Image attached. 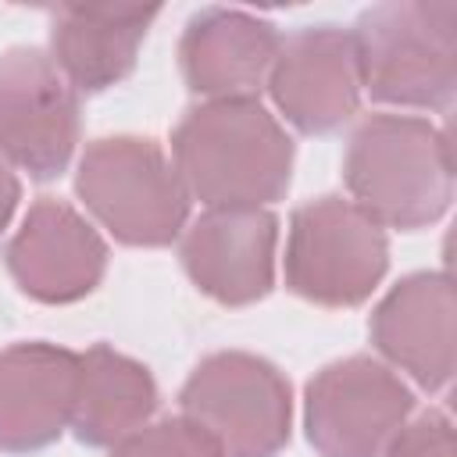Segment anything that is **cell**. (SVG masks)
I'll use <instances>...</instances> for the list:
<instances>
[{
  "mask_svg": "<svg viewBox=\"0 0 457 457\" xmlns=\"http://www.w3.org/2000/svg\"><path fill=\"white\" fill-rule=\"evenodd\" d=\"M157 411V382L136 357L96 343L79 353V386L71 407V436L82 446L111 450L143 428Z\"/></svg>",
  "mask_w": 457,
  "mask_h": 457,
  "instance_id": "16",
  "label": "cell"
},
{
  "mask_svg": "<svg viewBox=\"0 0 457 457\" xmlns=\"http://www.w3.org/2000/svg\"><path fill=\"white\" fill-rule=\"evenodd\" d=\"M343 182L375 225L400 232L428 228L453 204L446 132L414 114H368L346 139Z\"/></svg>",
  "mask_w": 457,
  "mask_h": 457,
  "instance_id": "2",
  "label": "cell"
},
{
  "mask_svg": "<svg viewBox=\"0 0 457 457\" xmlns=\"http://www.w3.org/2000/svg\"><path fill=\"white\" fill-rule=\"evenodd\" d=\"M361 89L393 107L446 111L457 89V4L389 0L353 25Z\"/></svg>",
  "mask_w": 457,
  "mask_h": 457,
  "instance_id": "3",
  "label": "cell"
},
{
  "mask_svg": "<svg viewBox=\"0 0 457 457\" xmlns=\"http://www.w3.org/2000/svg\"><path fill=\"white\" fill-rule=\"evenodd\" d=\"M389 271V239L353 200L314 196L289 214L286 289L314 307H361Z\"/></svg>",
  "mask_w": 457,
  "mask_h": 457,
  "instance_id": "5",
  "label": "cell"
},
{
  "mask_svg": "<svg viewBox=\"0 0 457 457\" xmlns=\"http://www.w3.org/2000/svg\"><path fill=\"white\" fill-rule=\"evenodd\" d=\"M296 146L261 100L193 104L171 132V164L207 211L268 207L293 182Z\"/></svg>",
  "mask_w": 457,
  "mask_h": 457,
  "instance_id": "1",
  "label": "cell"
},
{
  "mask_svg": "<svg viewBox=\"0 0 457 457\" xmlns=\"http://www.w3.org/2000/svg\"><path fill=\"white\" fill-rule=\"evenodd\" d=\"M79 93L39 46L0 54V150L36 182L68 171L79 146Z\"/></svg>",
  "mask_w": 457,
  "mask_h": 457,
  "instance_id": "8",
  "label": "cell"
},
{
  "mask_svg": "<svg viewBox=\"0 0 457 457\" xmlns=\"http://www.w3.org/2000/svg\"><path fill=\"white\" fill-rule=\"evenodd\" d=\"M79 353L46 339L0 350V453H39L71 425Z\"/></svg>",
  "mask_w": 457,
  "mask_h": 457,
  "instance_id": "13",
  "label": "cell"
},
{
  "mask_svg": "<svg viewBox=\"0 0 457 457\" xmlns=\"http://www.w3.org/2000/svg\"><path fill=\"white\" fill-rule=\"evenodd\" d=\"M14 286L36 303H75L107 271V243L68 200L39 196L4 246Z\"/></svg>",
  "mask_w": 457,
  "mask_h": 457,
  "instance_id": "10",
  "label": "cell"
},
{
  "mask_svg": "<svg viewBox=\"0 0 457 457\" xmlns=\"http://www.w3.org/2000/svg\"><path fill=\"white\" fill-rule=\"evenodd\" d=\"M18 200H21V182L14 175V164L0 150V232L11 225V218L18 211Z\"/></svg>",
  "mask_w": 457,
  "mask_h": 457,
  "instance_id": "19",
  "label": "cell"
},
{
  "mask_svg": "<svg viewBox=\"0 0 457 457\" xmlns=\"http://www.w3.org/2000/svg\"><path fill=\"white\" fill-rule=\"evenodd\" d=\"M179 407L225 457H278L293 432L289 378L246 350L207 353L182 382Z\"/></svg>",
  "mask_w": 457,
  "mask_h": 457,
  "instance_id": "6",
  "label": "cell"
},
{
  "mask_svg": "<svg viewBox=\"0 0 457 457\" xmlns=\"http://www.w3.org/2000/svg\"><path fill=\"white\" fill-rule=\"evenodd\" d=\"M264 86L300 136L339 132L357 114L364 93L353 32L328 21L289 32L278 43Z\"/></svg>",
  "mask_w": 457,
  "mask_h": 457,
  "instance_id": "9",
  "label": "cell"
},
{
  "mask_svg": "<svg viewBox=\"0 0 457 457\" xmlns=\"http://www.w3.org/2000/svg\"><path fill=\"white\" fill-rule=\"evenodd\" d=\"M111 457H225L218 443L186 414L146 421L111 446Z\"/></svg>",
  "mask_w": 457,
  "mask_h": 457,
  "instance_id": "17",
  "label": "cell"
},
{
  "mask_svg": "<svg viewBox=\"0 0 457 457\" xmlns=\"http://www.w3.org/2000/svg\"><path fill=\"white\" fill-rule=\"evenodd\" d=\"M278 29L239 7L196 11L179 39V71L204 100H257L278 54Z\"/></svg>",
  "mask_w": 457,
  "mask_h": 457,
  "instance_id": "14",
  "label": "cell"
},
{
  "mask_svg": "<svg viewBox=\"0 0 457 457\" xmlns=\"http://www.w3.org/2000/svg\"><path fill=\"white\" fill-rule=\"evenodd\" d=\"M75 196L121 246L161 250L189 225V193L150 136L93 139L75 168Z\"/></svg>",
  "mask_w": 457,
  "mask_h": 457,
  "instance_id": "4",
  "label": "cell"
},
{
  "mask_svg": "<svg viewBox=\"0 0 457 457\" xmlns=\"http://www.w3.org/2000/svg\"><path fill=\"white\" fill-rule=\"evenodd\" d=\"M371 346L425 393H439L453 378L457 296L446 271L403 275L368 318Z\"/></svg>",
  "mask_w": 457,
  "mask_h": 457,
  "instance_id": "12",
  "label": "cell"
},
{
  "mask_svg": "<svg viewBox=\"0 0 457 457\" xmlns=\"http://www.w3.org/2000/svg\"><path fill=\"white\" fill-rule=\"evenodd\" d=\"M411 411L414 393L371 353L325 364L303 389V432L318 457H382Z\"/></svg>",
  "mask_w": 457,
  "mask_h": 457,
  "instance_id": "7",
  "label": "cell"
},
{
  "mask_svg": "<svg viewBox=\"0 0 457 457\" xmlns=\"http://www.w3.org/2000/svg\"><path fill=\"white\" fill-rule=\"evenodd\" d=\"M382 457H457L453 421L443 411H421L414 421L396 428Z\"/></svg>",
  "mask_w": 457,
  "mask_h": 457,
  "instance_id": "18",
  "label": "cell"
},
{
  "mask_svg": "<svg viewBox=\"0 0 457 457\" xmlns=\"http://www.w3.org/2000/svg\"><path fill=\"white\" fill-rule=\"evenodd\" d=\"M161 7H50V61L75 93L125 82Z\"/></svg>",
  "mask_w": 457,
  "mask_h": 457,
  "instance_id": "15",
  "label": "cell"
},
{
  "mask_svg": "<svg viewBox=\"0 0 457 457\" xmlns=\"http://www.w3.org/2000/svg\"><path fill=\"white\" fill-rule=\"evenodd\" d=\"M278 218L268 207L204 211L182 228L179 261L189 282L221 307H250L275 289Z\"/></svg>",
  "mask_w": 457,
  "mask_h": 457,
  "instance_id": "11",
  "label": "cell"
}]
</instances>
